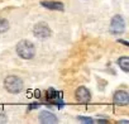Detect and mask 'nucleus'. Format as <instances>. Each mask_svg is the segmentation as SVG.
<instances>
[{
	"mask_svg": "<svg viewBox=\"0 0 129 124\" xmlns=\"http://www.w3.org/2000/svg\"><path fill=\"white\" fill-rule=\"evenodd\" d=\"M17 53L19 57H22L23 59H32L36 56V47L32 42L23 39L20 42H18L17 44Z\"/></svg>",
	"mask_w": 129,
	"mask_h": 124,
	"instance_id": "obj_1",
	"label": "nucleus"
},
{
	"mask_svg": "<svg viewBox=\"0 0 129 124\" xmlns=\"http://www.w3.org/2000/svg\"><path fill=\"white\" fill-rule=\"evenodd\" d=\"M4 87L10 94H19L23 90L24 84H23V80L20 77L14 76V75H10V76H7L5 77V80H4Z\"/></svg>",
	"mask_w": 129,
	"mask_h": 124,
	"instance_id": "obj_2",
	"label": "nucleus"
},
{
	"mask_svg": "<svg viewBox=\"0 0 129 124\" xmlns=\"http://www.w3.org/2000/svg\"><path fill=\"white\" fill-rule=\"evenodd\" d=\"M33 34L37 39H41V41H44L47 38L51 37L52 34V30L51 28L48 27V24H46L44 22H39L37 23L34 27H33Z\"/></svg>",
	"mask_w": 129,
	"mask_h": 124,
	"instance_id": "obj_3",
	"label": "nucleus"
},
{
	"mask_svg": "<svg viewBox=\"0 0 129 124\" xmlns=\"http://www.w3.org/2000/svg\"><path fill=\"white\" fill-rule=\"evenodd\" d=\"M124 30H125V22H124L123 17L119 15V14L114 15L110 20V32H111V34L118 36V34L124 33Z\"/></svg>",
	"mask_w": 129,
	"mask_h": 124,
	"instance_id": "obj_4",
	"label": "nucleus"
},
{
	"mask_svg": "<svg viewBox=\"0 0 129 124\" xmlns=\"http://www.w3.org/2000/svg\"><path fill=\"white\" fill-rule=\"evenodd\" d=\"M75 99L77 103L80 104H87L90 100H91V92L87 87L85 86H80L76 89L75 91Z\"/></svg>",
	"mask_w": 129,
	"mask_h": 124,
	"instance_id": "obj_5",
	"label": "nucleus"
},
{
	"mask_svg": "<svg viewBox=\"0 0 129 124\" xmlns=\"http://www.w3.org/2000/svg\"><path fill=\"white\" fill-rule=\"evenodd\" d=\"M113 101L115 105H119V106H125L129 104V94L124 90H119L114 94L113 96Z\"/></svg>",
	"mask_w": 129,
	"mask_h": 124,
	"instance_id": "obj_6",
	"label": "nucleus"
},
{
	"mask_svg": "<svg viewBox=\"0 0 129 124\" xmlns=\"http://www.w3.org/2000/svg\"><path fill=\"white\" fill-rule=\"evenodd\" d=\"M38 119H39V123H42V124H56V123H58V118L53 113L47 111V110L41 111L39 115H38Z\"/></svg>",
	"mask_w": 129,
	"mask_h": 124,
	"instance_id": "obj_7",
	"label": "nucleus"
},
{
	"mask_svg": "<svg viewBox=\"0 0 129 124\" xmlns=\"http://www.w3.org/2000/svg\"><path fill=\"white\" fill-rule=\"evenodd\" d=\"M47 100L49 101V103H54L58 108H59V103H62V99H61V94L58 92V91H56V90H53V89H49V90H47Z\"/></svg>",
	"mask_w": 129,
	"mask_h": 124,
	"instance_id": "obj_8",
	"label": "nucleus"
},
{
	"mask_svg": "<svg viewBox=\"0 0 129 124\" xmlns=\"http://www.w3.org/2000/svg\"><path fill=\"white\" fill-rule=\"evenodd\" d=\"M41 5L49 9V10H59V12H62L63 8H64L63 4L59 3V2H42Z\"/></svg>",
	"mask_w": 129,
	"mask_h": 124,
	"instance_id": "obj_9",
	"label": "nucleus"
},
{
	"mask_svg": "<svg viewBox=\"0 0 129 124\" xmlns=\"http://www.w3.org/2000/svg\"><path fill=\"white\" fill-rule=\"evenodd\" d=\"M118 66L124 71V72H128L129 71V57L126 56H123L118 59Z\"/></svg>",
	"mask_w": 129,
	"mask_h": 124,
	"instance_id": "obj_10",
	"label": "nucleus"
},
{
	"mask_svg": "<svg viewBox=\"0 0 129 124\" xmlns=\"http://www.w3.org/2000/svg\"><path fill=\"white\" fill-rule=\"evenodd\" d=\"M9 22L4 18H0V33H5L9 29Z\"/></svg>",
	"mask_w": 129,
	"mask_h": 124,
	"instance_id": "obj_11",
	"label": "nucleus"
},
{
	"mask_svg": "<svg viewBox=\"0 0 129 124\" xmlns=\"http://www.w3.org/2000/svg\"><path fill=\"white\" fill-rule=\"evenodd\" d=\"M77 120H80L81 123H85V124H92V123H95L94 119L87 118V116H77Z\"/></svg>",
	"mask_w": 129,
	"mask_h": 124,
	"instance_id": "obj_12",
	"label": "nucleus"
},
{
	"mask_svg": "<svg viewBox=\"0 0 129 124\" xmlns=\"http://www.w3.org/2000/svg\"><path fill=\"white\" fill-rule=\"evenodd\" d=\"M8 121V115L5 114V111L0 108V123H7Z\"/></svg>",
	"mask_w": 129,
	"mask_h": 124,
	"instance_id": "obj_13",
	"label": "nucleus"
},
{
	"mask_svg": "<svg viewBox=\"0 0 129 124\" xmlns=\"http://www.w3.org/2000/svg\"><path fill=\"white\" fill-rule=\"evenodd\" d=\"M96 123H109L108 120H105V119H98V121Z\"/></svg>",
	"mask_w": 129,
	"mask_h": 124,
	"instance_id": "obj_14",
	"label": "nucleus"
},
{
	"mask_svg": "<svg viewBox=\"0 0 129 124\" xmlns=\"http://www.w3.org/2000/svg\"><path fill=\"white\" fill-rule=\"evenodd\" d=\"M118 42H121V43H124V44H125V46H128V43H126V42H125V41H124V39H119V41H118Z\"/></svg>",
	"mask_w": 129,
	"mask_h": 124,
	"instance_id": "obj_15",
	"label": "nucleus"
},
{
	"mask_svg": "<svg viewBox=\"0 0 129 124\" xmlns=\"http://www.w3.org/2000/svg\"><path fill=\"white\" fill-rule=\"evenodd\" d=\"M119 123H121V124H126V123H129V121H128V120H120Z\"/></svg>",
	"mask_w": 129,
	"mask_h": 124,
	"instance_id": "obj_16",
	"label": "nucleus"
}]
</instances>
